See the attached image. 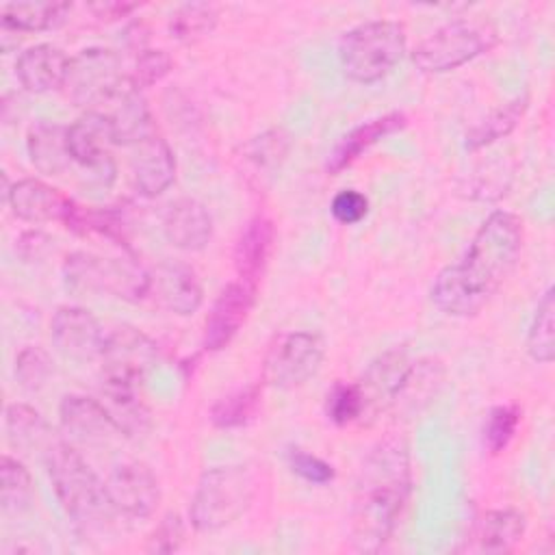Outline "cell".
<instances>
[{"label": "cell", "mask_w": 555, "mask_h": 555, "mask_svg": "<svg viewBox=\"0 0 555 555\" xmlns=\"http://www.w3.org/2000/svg\"><path fill=\"white\" fill-rule=\"evenodd\" d=\"M522 219L492 210L460 262L444 267L431 284L434 306L449 317L477 314L512 275L522 249Z\"/></svg>", "instance_id": "1"}, {"label": "cell", "mask_w": 555, "mask_h": 555, "mask_svg": "<svg viewBox=\"0 0 555 555\" xmlns=\"http://www.w3.org/2000/svg\"><path fill=\"white\" fill-rule=\"evenodd\" d=\"M410 496V457L399 438L377 442L362 468L351 507V546L360 553L379 551L403 514Z\"/></svg>", "instance_id": "2"}, {"label": "cell", "mask_w": 555, "mask_h": 555, "mask_svg": "<svg viewBox=\"0 0 555 555\" xmlns=\"http://www.w3.org/2000/svg\"><path fill=\"white\" fill-rule=\"evenodd\" d=\"M43 460L52 490L76 527L85 531L100 529L117 516L108 499L106 481L95 475L69 442H54Z\"/></svg>", "instance_id": "3"}, {"label": "cell", "mask_w": 555, "mask_h": 555, "mask_svg": "<svg viewBox=\"0 0 555 555\" xmlns=\"http://www.w3.org/2000/svg\"><path fill=\"white\" fill-rule=\"evenodd\" d=\"M405 56V28L392 20H373L353 26L338 41L343 74L360 85L386 78Z\"/></svg>", "instance_id": "4"}, {"label": "cell", "mask_w": 555, "mask_h": 555, "mask_svg": "<svg viewBox=\"0 0 555 555\" xmlns=\"http://www.w3.org/2000/svg\"><path fill=\"white\" fill-rule=\"evenodd\" d=\"M254 499V479L245 466L225 464L206 468L189 505L195 531H219L238 520Z\"/></svg>", "instance_id": "5"}, {"label": "cell", "mask_w": 555, "mask_h": 555, "mask_svg": "<svg viewBox=\"0 0 555 555\" xmlns=\"http://www.w3.org/2000/svg\"><path fill=\"white\" fill-rule=\"evenodd\" d=\"M65 288L74 295H113L126 301L150 293V273L132 258H104L74 251L63 262Z\"/></svg>", "instance_id": "6"}, {"label": "cell", "mask_w": 555, "mask_h": 555, "mask_svg": "<svg viewBox=\"0 0 555 555\" xmlns=\"http://www.w3.org/2000/svg\"><path fill=\"white\" fill-rule=\"evenodd\" d=\"M494 46V33L468 20H453L421 39L412 50L414 65L425 74H444L462 67Z\"/></svg>", "instance_id": "7"}, {"label": "cell", "mask_w": 555, "mask_h": 555, "mask_svg": "<svg viewBox=\"0 0 555 555\" xmlns=\"http://www.w3.org/2000/svg\"><path fill=\"white\" fill-rule=\"evenodd\" d=\"M126 78L117 52L108 48H87L69 59L63 87L76 106L98 111L113 98Z\"/></svg>", "instance_id": "8"}, {"label": "cell", "mask_w": 555, "mask_h": 555, "mask_svg": "<svg viewBox=\"0 0 555 555\" xmlns=\"http://www.w3.org/2000/svg\"><path fill=\"white\" fill-rule=\"evenodd\" d=\"M325 358L323 338L314 332H291L278 338L264 362V379L282 390L297 388L317 375Z\"/></svg>", "instance_id": "9"}, {"label": "cell", "mask_w": 555, "mask_h": 555, "mask_svg": "<svg viewBox=\"0 0 555 555\" xmlns=\"http://www.w3.org/2000/svg\"><path fill=\"white\" fill-rule=\"evenodd\" d=\"M104 382L141 386L158 362L156 343L132 325H119L104 338L100 353Z\"/></svg>", "instance_id": "10"}, {"label": "cell", "mask_w": 555, "mask_h": 555, "mask_svg": "<svg viewBox=\"0 0 555 555\" xmlns=\"http://www.w3.org/2000/svg\"><path fill=\"white\" fill-rule=\"evenodd\" d=\"M108 499L117 516L145 520L154 516L160 503V486L152 468L137 460L119 462L106 477Z\"/></svg>", "instance_id": "11"}, {"label": "cell", "mask_w": 555, "mask_h": 555, "mask_svg": "<svg viewBox=\"0 0 555 555\" xmlns=\"http://www.w3.org/2000/svg\"><path fill=\"white\" fill-rule=\"evenodd\" d=\"M50 338L63 358L89 362L100 358L106 334L87 308L61 306L50 321Z\"/></svg>", "instance_id": "12"}, {"label": "cell", "mask_w": 555, "mask_h": 555, "mask_svg": "<svg viewBox=\"0 0 555 555\" xmlns=\"http://www.w3.org/2000/svg\"><path fill=\"white\" fill-rule=\"evenodd\" d=\"M111 145H115L111 124L98 111H87L72 126H67V150L72 160L95 171L102 182L104 178L108 182L115 178V163L108 152Z\"/></svg>", "instance_id": "13"}, {"label": "cell", "mask_w": 555, "mask_h": 555, "mask_svg": "<svg viewBox=\"0 0 555 555\" xmlns=\"http://www.w3.org/2000/svg\"><path fill=\"white\" fill-rule=\"evenodd\" d=\"M254 297H256V286L243 280L230 282L217 295L206 317L204 349L221 351L232 343V338L238 334V330L247 321V314L254 306Z\"/></svg>", "instance_id": "14"}, {"label": "cell", "mask_w": 555, "mask_h": 555, "mask_svg": "<svg viewBox=\"0 0 555 555\" xmlns=\"http://www.w3.org/2000/svg\"><path fill=\"white\" fill-rule=\"evenodd\" d=\"M150 293L160 308L189 317L199 310L204 301V288L197 273L178 260H163L150 275Z\"/></svg>", "instance_id": "15"}, {"label": "cell", "mask_w": 555, "mask_h": 555, "mask_svg": "<svg viewBox=\"0 0 555 555\" xmlns=\"http://www.w3.org/2000/svg\"><path fill=\"white\" fill-rule=\"evenodd\" d=\"M7 204L17 219L28 223H65L74 208V202L67 195L37 178H24L13 182L7 189Z\"/></svg>", "instance_id": "16"}, {"label": "cell", "mask_w": 555, "mask_h": 555, "mask_svg": "<svg viewBox=\"0 0 555 555\" xmlns=\"http://www.w3.org/2000/svg\"><path fill=\"white\" fill-rule=\"evenodd\" d=\"M132 147H134V154H132L130 167H132V180H134L137 193L143 197H158L176 180L173 150L156 132H150Z\"/></svg>", "instance_id": "17"}, {"label": "cell", "mask_w": 555, "mask_h": 555, "mask_svg": "<svg viewBox=\"0 0 555 555\" xmlns=\"http://www.w3.org/2000/svg\"><path fill=\"white\" fill-rule=\"evenodd\" d=\"M98 113H102L111 124L115 145H134L154 132L147 102L130 76L113 93V98L102 108H98Z\"/></svg>", "instance_id": "18"}, {"label": "cell", "mask_w": 555, "mask_h": 555, "mask_svg": "<svg viewBox=\"0 0 555 555\" xmlns=\"http://www.w3.org/2000/svg\"><path fill=\"white\" fill-rule=\"evenodd\" d=\"M59 421L72 440L85 444H100L119 434L104 403L85 395H65L59 405Z\"/></svg>", "instance_id": "19"}, {"label": "cell", "mask_w": 555, "mask_h": 555, "mask_svg": "<svg viewBox=\"0 0 555 555\" xmlns=\"http://www.w3.org/2000/svg\"><path fill=\"white\" fill-rule=\"evenodd\" d=\"M163 234L178 249L199 251L212 238V217L199 199L180 197L163 215Z\"/></svg>", "instance_id": "20"}, {"label": "cell", "mask_w": 555, "mask_h": 555, "mask_svg": "<svg viewBox=\"0 0 555 555\" xmlns=\"http://www.w3.org/2000/svg\"><path fill=\"white\" fill-rule=\"evenodd\" d=\"M69 69L67 54L52 43L26 48L15 61V76L30 93H48L65 85Z\"/></svg>", "instance_id": "21"}, {"label": "cell", "mask_w": 555, "mask_h": 555, "mask_svg": "<svg viewBox=\"0 0 555 555\" xmlns=\"http://www.w3.org/2000/svg\"><path fill=\"white\" fill-rule=\"evenodd\" d=\"M275 243V225L269 217L256 215L243 228L234 245V267L243 282L256 286Z\"/></svg>", "instance_id": "22"}, {"label": "cell", "mask_w": 555, "mask_h": 555, "mask_svg": "<svg viewBox=\"0 0 555 555\" xmlns=\"http://www.w3.org/2000/svg\"><path fill=\"white\" fill-rule=\"evenodd\" d=\"M408 119L403 113L392 111L379 117H373L360 126H356L353 130H349L338 143L336 147L330 152L327 158V171L330 173H338L345 167H349L362 152H366L371 145H375L377 141H382L384 137L405 128Z\"/></svg>", "instance_id": "23"}, {"label": "cell", "mask_w": 555, "mask_h": 555, "mask_svg": "<svg viewBox=\"0 0 555 555\" xmlns=\"http://www.w3.org/2000/svg\"><path fill=\"white\" fill-rule=\"evenodd\" d=\"M137 390L139 386H130V384H115V382L102 384V403L111 414L119 434L126 438H141L152 427L150 410Z\"/></svg>", "instance_id": "24"}, {"label": "cell", "mask_w": 555, "mask_h": 555, "mask_svg": "<svg viewBox=\"0 0 555 555\" xmlns=\"http://www.w3.org/2000/svg\"><path fill=\"white\" fill-rule=\"evenodd\" d=\"M26 150L33 167L43 176H61L74 163L67 150V128L61 124H35L28 130Z\"/></svg>", "instance_id": "25"}, {"label": "cell", "mask_w": 555, "mask_h": 555, "mask_svg": "<svg viewBox=\"0 0 555 555\" xmlns=\"http://www.w3.org/2000/svg\"><path fill=\"white\" fill-rule=\"evenodd\" d=\"M4 427L11 447L22 453L41 451L46 455L52 449V444L59 442L48 421L26 403H11L7 408Z\"/></svg>", "instance_id": "26"}, {"label": "cell", "mask_w": 555, "mask_h": 555, "mask_svg": "<svg viewBox=\"0 0 555 555\" xmlns=\"http://www.w3.org/2000/svg\"><path fill=\"white\" fill-rule=\"evenodd\" d=\"M412 369L414 366L410 364L405 351H386L369 366L364 384H360V388L362 392L371 390L375 399H397L403 392Z\"/></svg>", "instance_id": "27"}, {"label": "cell", "mask_w": 555, "mask_h": 555, "mask_svg": "<svg viewBox=\"0 0 555 555\" xmlns=\"http://www.w3.org/2000/svg\"><path fill=\"white\" fill-rule=\"evenodd\" d=\"M527 520L525 514L518 509H490L483 514L479 522V551L483 553H507L512 551L522 533H525Z\"/></svg>", "instance_id": "28"}, {"label": "cell", "mask_w": 555, "mask_h": 555, "mask_svg": "<svg viewBox=\"0 0 555 555\" xmlns=\"http://www.w3.org/2000/svg\"><path fill=\"white\" fill-rule=\"evenodd\" d=\"M2 24L20 33L52 30L61 26L69 11V2H9L2 4Z\"/></svg>", "instance_id": "29"}, {"label": "cell", "mask_w": 555, "mask_h": 555, "mask_svg": "<svg viewBox=\"0 0 555 555\" xmlns=\"http://www.w3.org/2000/svg\"><path fill=\"white\" fill-rule=\"evenodd\" d=\"M527 106H529V95L522 93V95H516L509 102L501 104L499 108H494L486 119H481L477 126H473L466 132V147L479 150V147H486V145L507 137L522 119Z\"/></svg>", "instance_id": "30"}, {"label": "cell", "mask_w": 555, "mask_h": 555, "mask_svg": "<svg viewBox=\"0 0 555 555\" xmlns=\"http://www.w3.org/2000/svg\"><path fill=\"white\" fill-rule=\"evenodd\" d=\"M527 353L542 364L555 358V291L548 286L538 301L535 314L527 332Z\"/></svg>", "instance_id": "31"}, {"label": "cell", "mask_w": 555, "mask_h": 555, "mask_svg": "<svg viewBox=\"0 0 555 555\" xmlns=\"http://www.w3.org/2000/svg\"><path fill=\"white\" fill-rule=\"evenodd\" d=\"M262 388L258 384H249L245 388H238L225 397H221L210 408V421L219 429H232L247 425L260 405Z\"/></svg>", "instance_id": "32"}, {"label": "cell", "mask_w": 555, "mask_h": 555, "mask_svg": "<svg viewBox=\"0 0 555 555\" xmlns=\"http://www.w3.org/2000/svg\"><path fill=\"white\" fill-rule=\"evenodd\" d=\"M217 22L219 9L212 2H186L171 13L169 33L173 39L191 43L210 35Z\"/></svg>", "instance_id": "33"}, {"label": "cell", "mask_w": 555, "mask_h": 555, "mask_svg": "<svg viewBox=\"0 0 555 555\" xmlns=\"http://www.w3.org/2000/svg\"><path fill=\"white\" fill-rule=\"evenodd\" d=\"M33 499H35V488H33V477H30L28 468L9 455H2V460H0L2 509L20 514L30 507Z\"/></svg>", "instance_id": "34"}, {"label": "cell", "mask_w": 555, "mask_h": 555, "mask_svg": "<svg viewBox=\"0 0 555 555\" xmlns=\"http://www.w3.org/2000/svg\"><path fill=\"white\" fill-rule=\"evenodd\" d=\"M520 408L514 403L507 405H494L483 423V447L496 455L501 453L514 438L518 425H520Z\"/></svg>", "instance_id": "35"}, {"label": "cell", "mask_w": 555, "mask_h": 555, "mask_svg": "<svg viewBox=\"0 0 555 555\" xmlns=\"http://www.w3.org/2000/svg\"><path fill=\"white\" fill-rule=\"evenodd\" d=\"M366 408L364 392L360 384L336 382L325 397V414L334 425L353 423Z\"/></svg>", "instance_id": "36"}, {"label": "cell", "mask_w": 555, "mask_h": 555, "mask_svg": "<svg viewBox=\"0 0 555 555\" xmlns=\"http://www.w3.org/2000/svg\"><path fill=\"white\" fill-rule=\"evenodd\" d=\"M54 373L50 353L37 345L24 347L15 358V379L24 390H39Z\"/></svg>", "instance_id": "37"}, {"label": "cell", "mask_w": 555, "mask_h": 555, "mask_svg": "<svg viewBox=\"0 0 555 555\" xmlns=\"http://www.w3.org/2000/svg\"><path fill=\"white\" fill-rule=\"evenodd\" d=\"M173 67L171 56L165 50H154V48H145L139 52L137 61H134V72L130 74V80L139 87H152L158 80H163Z\"/></svg>", "instance_id": "38"}, {"label": "cell", "mask_w": 555, "mask_h": 555, "mask_svg": "<svg viewBox=\"0 0 555 555\" xmlns=\"http://www.w3.org/2000/svg\"><path fill=\"white\" fill-rule=\"evenodd\" d=\"M332 217L343 223V225H353L358 221H362L369 212V199L364 193L356 191V189H345L340 193L334 195L332 204H330Z\"/></svg>", "instance_id": "39"}, {"label": "cell", "mask_w": 555, "mask_h": 555, "mask_svg": "<svg viewBox=\"0 0 555 555\" xmlns=\"http://www.w3.org/2000/svg\"><path fill=\"white\" fill-rule=\"evenodd\" d=\"M184 540V525L178 514H167L147 540V551L152 553H173Z\"/></svg>", "instance_id": "40"}, {"label": "cell", "mask_w": 555, "mask_h": 555, "mask_svg": "<svg viewBox=\"0 0 555 555\" xmlns=\"http://www.w3.org/2000/svg\"><path fill=\"white\" fill-rule=\"evenodd\" d=\"M288 462H291V468H293L301 479H306V481H310V483L323 486V483H330V481L334 479V466L327 464L325 460H321V457L308 453V451H301V449L293 451L291 457H288Z\"/></svg>", "instance_id": "41"}, {"label": "cell", "mask_w": 555, "mask_h": 555, "mask_svg": "<svg viewBox=\"0 0 555 555\" xmlns=\"http://www.w3.org/2000/svg\"><path fill=\"white\" fill-rule=\"evenodd\" d=\"M249 154L256 156L258 163H269V160L275 163L280 156L286 154V141H284L282 132H278V130L264 132L262 137L254 139Z\"/></svg>", "instance_id": "42"}, {"label": "cell", "mask_w": 555, "mask_h": 555, "mask_svg": "<svg viewBox=\"0 0 555 555\" xmlns=\"http://www.w3.org/2000/svg\"><path fill=\"white\" fill-rule=\"evenodd\" d=\"M17 247H20V254H22L26 260L41 258V256L50 249V236H46V234H41V232H26V234L20 236Z\"/></svg>", "instance_id": "43"}, {"label": "cell", "mask_w": 555, "mask_h": 555, "mask_svg": "<svg viewBox=\"0 0 555 555\" xmlns=\"http://www.w3.org/2000/svg\"><path fill=\"white\" fill-rule=\"evenodd\" d=\"M134 9H139L137 2H100V4H89V11L100 17V20H119L126 17L128 13H132Z\"/></svg>", "instance_id": "44"}]
</instances>
